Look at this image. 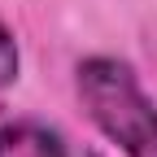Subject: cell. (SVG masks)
I'll use <instances>...</instances> for the list:
<instances>
[{
    "label": "cell",
    "instance_id": "cell-1",
    "mask_svg": "<svg viewBox=\"0 0 157 157\" xmlns=\"http://www.w3.org/2000/svg\"><path fill=\"white\" fill-rule=\"evenodd\" d=\"M78 101L127 157H157V105L118 57H87L78 66Z\"/></svg>",
    "mask_w": 157,
    "mask_h": 157
},
{
    "label": "cell",
    "instance_id": "cell-3",
    "mask_svg": "<svg viewBox=\"0 0 157 157\" xmlns=\"http://www.w3.org/2000/svg\"><path fill=\"white\" fill-rule=\"evenodd\" d=\"M17 78V44H13V31L5 26L0 17V87H9Z\"/></svg>",
    "mask_w": 157,
    "mask_h": 157
},
{
    "label": "cell",
    "instance_id": "cell-2",
    "mask_svg": "<svg viewBox=\"0 0 157 157\" xmlns=\"http://www.w3.org/2000/svg\"><path fill=\"white\" fill-rule=\"evenodd\" d=\"M0 157H70L61 135L39 122H5L0 127Z\"/></svg>",
    "mask_w": 157,
    "mask_h": 157
}]
</instances>
